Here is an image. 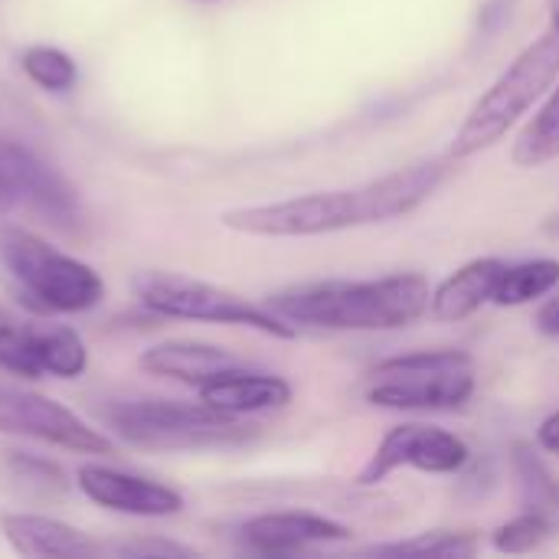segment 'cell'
I'll return each mask as SVG.
<instances>
[{"mask_svg":"<svg viewBox=\"0 0 559 559\" xmlns=\"http://www.w3.org/2000/svg\"><path fill=\"white\" fill-rule=\"evenodd\" d=\"M197 393H200V403H206L226 416H239V419L255 416V413L285 409L295 396V390L285 377L246 370V367H236V370L210 380Z\"/></svg>","mask_w":559,"mask_h":559,"instance_id":"obj_14","label":"cell"},{"mask_svg":"<svg viewBox=\"0 0 559 559\" xmlns=\"http://www.w3.org/2000/svg\"><path fill=\"white\" fill-rule=\"evenodd\" d=\"M20 62H23L26 79H29L33 85H39L43 92L62 95V92L75 88V82H79V66H75V59H72L66 49H59V46L36 43V46L23 49V59H20Z\"/></svg>","mask_w":559,"mask_h":559,"instance_id":"obj_22","label":"cell"},{"mask_svg":"<svg viewBox=\"0 0 559 559\" xmlns=\"http://www.w3.org/2000/svg\"><path fill=\"white\" fill-rule=\"evenodd\" d=\"M33 334H36V324L16 318L10 308L0 305V367L23 380L39 377V367L33 357Z\"/></svg>","mask_w":559,"mask_h":559,"instance_id":"obj_23","label":"cell"},{"mask_svg":"<svg viewBox=\"0 0 559 559\" xmlns=\"http://www.w3.org/2000/svg\"><path fill=\"white\" fill-rule=\"evenodd\" d=\"M559 79V36L547 29L540 39L524 46L518 59L491 82V88L472 105L468 118L455 131L452 157L468 160L495 147Z\"/></svg>","mask_w":559,"mask_h":559,"instance_id":"obj_2","label":"cell"},{"mask_svg":"<svg viewBox=\"0 0 559 559\" xmlns=\"http://www.w3.org/2000/svg\"><path fill=\"white\" fill-rule=\"evenodd\" d=\"M432 288L419 272H396L367 282H305L275 292L265 308L288 324L331 331H400L429 311Z\"/></svg>","mask_w":559,"mask_h":559,"instance_id":"obj_1","label":"cell"},{"mask_svg":"<svg viewBox=\"0 0 559 559\" xmlns=\"http://www.w3.org/2000/svg\"><path fill=\"white\" fill-rule=\"evenodd\" d=\"M377 200L370 183L354 190H318L275 203H255L223 213V226L259 239H311L357 226H373Z\"/></svg>","mask_w":559,"mask_h":559,"instance_id":"obj_5","label":"cell"},{"mask_svg":"<svg viewBox=\"0 0 559 559\" xmlns=\"http://www.w3.org/2000/svg\"><path fill=\"white\" fill-rule=\"evenodd\" d=\"M559 157V88H554L534 121L521 131L511 147V160L518 167H540Z\"/></svg>","mask_w":559,"mask_h":559,"instance_id":"obj_20","label":"cell"},{"mask_svg":"<svg viewBox=\"0 0 559 559\" xmlns=\"http://www.w3.org/2000/svg\"><path fill=\"white\" fill-rule=\"evenodd\" d=\"M0 534L13 554L29 559H92L105 554V544L92 540L85 531L43 514H3Z\"/></svg>","mask_w":559,"mask_h":559,"instance_id":"obj_13","label":"cell"},{"mask_svg":"<svg viewBox=\"0 0 559 559\" xmlns=\"http://www.w3.org/2000/svg\"><path fill=\"white\" fill-rule=\"evenodd\" d=\"M550 537H554V527H550L544 518L521 511L514 521L501 524V527L491 534V547H495L498 554H511V557H518V554H534V550H537V547H544Z\"/></svg>","mask_w":559,"mask_h":559,"instance_id":"obj_24","label":"cell"},{"mask_svg":"<svg viewBox=\"0 0 559 559\" xmlns=\"http://www.w3.org/2000/svg\"><path fill=\"white\" fill-rule=\"evenodd\" d=\"M537 445L550 455H559V413L547 416L537 429Z\"/></svg>","mask_w":559,"mask_h":559,"instance_id":"obj_28","label":"cell"},{"mask_svg":"<svg viewBox=\"0 0 559 559\" xmlns=\"http://www.w3.org/2000/svg\"><path fill=\"white\" fill-rule=\"evenodd\" d=\"M7 455H10L13 472L23 481L43 485V488H66V475H62V468L56 462L39 459V455H23V452H7Z\"/></svg>","mask_w":559,"mask_h":559,"instance_id":"obj_25","label":"cell"},{"mask_svg":"<svg viewBox=\"0 0 559 559\" xmlns=\"http://www.w3.org/2000/svg\"><path fill=\"white\" fill-rule=\"evenodd\" d=\"M75 488L92 504L128 518H174L183 511V495L177 488L108 465H82L75 472Z\"/></svg>","mask_w":559,"mask_h":559,"instance_id":"obj_11","label":"cell"},{"mask_svg":"<svg viewBox=\"0 0 559 559\" xmlns=\"http://www.w3.org/2000/svg\"><path fill=\"white\" fill-rule=\"evenodd\" d=\"M0 265L46 314H82L105 298L102 275L23 226H0Z\"/></svg>","mask_w":559,"mask_h":559,"instance_id":"obj_4","label":"cell"},{"mask_svg":"<svg viewBox=\"0 0 559 559\" xmlns=\"http://www.w3.org/2000/svg\"><path fill=\"white\" fill-rule=\"evenodd\" d=\"M138 367L151 377H164V380H177L187 383L193 390L206 386L210 380L242 367L239 357H233L229 350L216 347V344H200V341H164L147 347L138 357Z\"/></svg>","mask_w":559,"mask_h":559,"instance_id":"obj_15","label":"cell"},{"mask_svg":"<svg viewBox=\"0 0 559 559\" xmlns=\"http://www.w3.org/2000/svg\"><path fill=\"white\" fill-rule=\"evenodd\" d=\"M504 269H508V262L495 259V255L465 262L462 269H455L445 282H439L432 288L429 314L436 321H449V324L478 314L485 305L495 301V288H498Z\"/></svg>","mask_w":559,"mask_h":559,"instance_id":"obj_16","label":"cell"},{"mask_svg":"<svg viewBox=\"0 0 559 559\" xmlns=\"http://www.w3.org/2000/svg\"><path fill=\"white\" fill-rule=\"evenodd\" d=\"M475 393V360L462 350H419L373 367L367 403L380 409H462Z\"/></svg>","mask_w":559,"mask_h":559,"instance_id":"obj_7","label":"cell"},{"mask_svg":"<svg viewBox=\"0 0 559 559\" xmlns=\"http://www.w3.org/2000/svg\"><path fill=\"white\" fill-rule=\"evenodd\" d=\"M197 3H213V0H197Z\"/></svg>","mask_w":559,"mask_h":559,"instance_id":"obj_30","label":"cell"},{"mask_svg":"<svg viewBox=\"0 0 559 559\" xmlns=\"http://www.w3.org/2000/svg\"><path fill=\"white\" fill-rule=\"evenodd\" d=\"M105 554H115V557H197L193 547L187 544H177V540H151V537H141V540H124V544H111L105 547Z\"/></svg>","mask_w":559,"mask_h":559,"instance_id":"obj_26","label":"cell"},{"mask_svg":"<svg viewBox=\"0 0 559 559\" xmlns=\"http://www.w3.org/2000/svg\"><path fill=\"white\" fill-rule=\"evenodd\" d=\"M0 432L59 445L79 455H115V442L79 413L43 393L0 383Z\"/></svg>","mask_w":559,"mask_h":559,"instance_id":"obj_8","label":"cell"},{"mask_svg":"<svg viewBox=\"0 0 559 559\" xmlns=\"http://www.w3.org/2000/svg\"><path fill=\"white\" fill-rule=\"evenodd\" d=\"M138 301L160 314L177 321H206V324H226V328H249L265 337L295 341L298 328L269 311L265 305H252L249 298L226 292L219 285L174 275V272H138L131 282Z\"/></svg>","mask_w":559,"mask_h":559,"instance_id":"obj_6","label":"cell"},{"mask_svg":"<svg viewBox=\"0 0 559 559\" xmlns=\"http://www.w3.org/2000/svg\"><path fill=\"white\" fill-rule=\"evenodd\" d=\"M559 285V259H531L508 265L501 272V282L495 288V301L501 308H521L544 295H550Z\"/></svg>","mask_w":559,"mask_h":559,"instance_id":"obj_19","label":"cell"},{"mask_svg":"<svg viewBox=\"0 0 559 559\" xmlns=\"http://www.w3.org/2000/svg\"><path fill=\"white\" fill-rule=\"evenodd\" d=\"M478 537L468 531H426L413 540L373 547L377 557H442V559H472L478 554Z\"/></svg>","mask_w":559,"mask_h":559,"instance_id":"obj_21","label":"cell"},{"mask_svg":"<svg viewBox=\"0 0 559 559\" xmlns=\"http://www.w3.org/2000/svg\"><path fill=\"white\" fill-rule=\"evenodd\" d=\"M468 445L455 432L426 423H403L383 436L377 452L360 468L357 485H380L400 468H416L426 475H455L468 465Z\"/></svg>","mask_w":559,"mask_h":559,"instance_id":"obj_10","label":"cell"},{"mask_svg":"<svg viewBox=\"0 0 559 559\" xmlns=\"http://www.w3.org/2000/svg\"><path fill=\"white\" fill-rule=\"evenodd\" d=\"M13 206L66 226L79 219V190L33 147L0 134V213Z\"/></svg>","mask_w":559,"mask_h":559,"instance_id":"obj_9","label":"cell"},{"mask_svg":"<svg viewBox=\"0 0 559 559\" xmlns=\"http://www.w3.org/2000/svg\"><path fill=\"white\" fill-rule=\"evenodd\" d=\"M239 537L255 554L292 557V554H305L314 544L350 540V527H344L331 518L311 514V511H275V514L249 518L239 527Z\"/></svg>","mask_w":559,"mask_h":559,"instance_id":"obj_12","label":"cell"},{"mask_svg":"<svg viewBox=\"0 0 559 559\" xmlns=\"http://www.w3.org/2000/svg\"><path fill=\"white\" fill-rule=\"evenodd\" d=\"M550 29L559 36V0H550Z\"/></svg>","mask_w":559,"mask_h":559,"instance_id":"obj_29","label":"cell"},{"mask_svg":"<svg viewBox=\"0 0 559 559\" xmlns=\"http://www.w3.org/2000/svg\"><path fill=\"white\" fill-rule=\"evenodd\" d=\"M511 468L518 481L521 511L544 518L554 527V534H559V478L550 472V465L537 455L534 445L518 442L511 449Z\"/></svg>","mask_w":559,"mask_h":559,"instance_id":"obj_17","label":"cell"},{"mask_svg":"<svg viewBox=\"0 0 559 559\" xmlns=\"http://www.w3.org/2000/svg\"><path fill=\"white\" fill-rule=\"evenodd\" d=\"M537 331L544 337H559V295L557 298H547L540 308H537V318H534Z\"/></svg>","mask_w":559,"mask_h":559,"instance_id":"obj_27","label":"cell"},{"mask_svg":"<svg viewBox=\"0 0 559 559\" xmlns=\"http://www.w3.org/2000/svg\"><path fill=\"white\" fill-rule=\"evenodd\" d=\"M105 426L134 449L180 452V449H213L239 445L255 436L239 416H226L206 403L177 400H121L102 409Z\"/></svg>","mask_w":559,"mask_h":559,"instance_id":"obj_3","label":"cell"},{"mask_svg":"<svg viewBox=\"0 0 559 559\" xmlns=\"http://www.w3.org/2000/svg\"><path fill=\"white\" fill-rule=\"evenodd\" d=\"M33 357L39 367V377H59V380H75L88 370V350L85 341L66 328V324H36L33 334Z\"/></svg>","mask_w":559,"mask_h":559,"instance_id":"obj_18","label":"cell"}]
</instances>
